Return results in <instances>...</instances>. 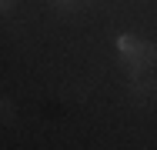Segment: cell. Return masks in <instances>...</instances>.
Instances as JSON below:
<instances>
[{"label": "cell", "mask_w": 157, "mask_h": 150, "mask_svg": "<svg viewBox=\"0 0 157 150\" xmlns=\"http://www.w3.org/2000/svg\"><path fill=\"white\" fill-rule=\"evenodd\" d=\"M154 63H157V47H154V43H144V40L137 43L134 54H127V57H124V67H127L130 77H140V73L151 70Z\"/></svg>", "instance_id": "cell-1"}, {"label": "cell", "mask_w": 157, "mask_h": 150, "mask_svg": "<svg viewBox=\"0 0 157 150\" xmlns=\"http://www.w3.org/2000/svg\"><path fill=\"white\" fill-rule=\"evenodd\" d=\"M137 43H140V40H137V37H134V33H124V37H121V40H117V47H121V54H134V50H137Z\"/></svg>", "instance_id": "cell-2"}, {"label": "cell", "mask_w": 157, "mask_h": 150, "mask_svg": "<svg viewBox=\"0 0 157 150\" xmlns=\"http://www.w3.org/2000/svg\"><path fill=\"white\" fill-rule=\"evenodd\" d=\"M77 3H80V0H54L57 10H77Z\"/></svg>", "instance_id": "cell-3"}, {"label": "cell", "mask_w": 157, "mask_h": 150, "mask_svg": "<svg viewBox=\"0 0 157 150\" xmlns=\"http://www.w3.org/2000/svg\"><path fill=\"white\" fill-rule=\"evenodd\" d=\"M10 114H13V103H10V100H3V120H13Z\"/></svg>", "instance_id": "cell-4"}, {"label": "cell", "mask_w": 157, "mask_h": 150, "mask_svg": "<svg viewBox=\"0 0 157 150\" xmlns=\"http://www.w3.org/2000/svg\"><path fill=\"white\" fill-rule=\"evenodd\" d=\"M13 3H17V0H0V10H3V13H10V10H13Z\"/></svg>", "instance_id": "cell-5"}]
</instances>
